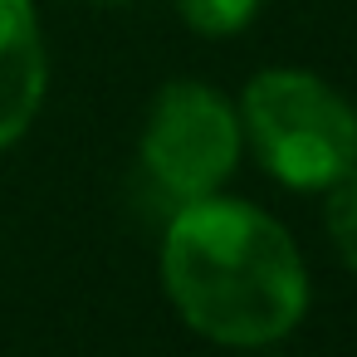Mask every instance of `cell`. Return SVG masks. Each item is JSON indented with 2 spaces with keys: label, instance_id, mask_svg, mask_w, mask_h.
<instances>
[{
  "label": "cell",
  "instance_id": "cell-1",
  "mask_svg": "<svg viewBox=\"0 0 357 357\" xmlns=\"http://www.w3.org/2000/svg\"><path fill=\"white\" fill-rule=\"evenodd\" d=\"M162 289L176 313L211 342L264 347L298 328L308 269L294 235L225 196L186 201L162 240Z\"/></svg>",
  "mask_w": 357,
  "mask_h": 357
},
{
  "label": "cell",
  "instance_id": "cell-2",
  "mask_svg": "<svg viewBox=\"0 0 357 357\" xmlns=\"http://www.w3.org/2000/svg\"><path fill=\"white\" fill-rule=\"evenodd\" d=\"M240 132L264 172L294 191H328L347 167H357L352 108L303 69L255 74L240 98Z\"/></svg>",
  "mask_w": 357,
  "mask_h": 357
},
{
  "label": "cell",
  "instance_id": "cell-4",
  "mask_svg": "<svg viewBox=\"0 0 357 357\" xmlns=\"http://www.w3.org/2000/svg\"><path fill=\"white\" fill-rule=\"evenodd\" d=\"M45 40L30 0H0V147L25 137L45 103Z\"/></svg>",
  "mask_w": 357,
  "mask_h": 357
},
{
  "label": "cell",
  "instance_id": "cell-5",
  "mask_svg": "<svg viewBox=\"0 0 357 357\" xmlns=\"http://www.w3.org/2000/svg\"><path fill=\"white\" fill-rule=\"evenodd\" d=\"M328 240L337 250V259L347 269H357V167H347L333 186H328V211H323Z\"/></svg>",
  "mask_w": 357,
  "mask_h": 357
},
{
  "label": "cell",
  "instance_id": "cell-3",
  "mask_svg": "<svg viewBox=\"0 0 357 357\" xmlns=\"http://www.w3.org/2000/svg\"><path fill=\"white\" fill-rule=\"evenodd\" d=\"M240 142V113L215 89L167 84L142 128V167L162 191L201 201L215 196V186L235 172Z\"/></svg>",
  "mask_w": 357,
  "mask_h": 357
},
{
  "label": "cell",
  "instance_id": "cell-6",
  "mask_svg": "<svg viewBox=\"0 0 357 357\" xmlns=\"http://www.w3.org/2000/svg\"><path fill=\"white\" fill-rule=\"evenodd\" d=\"M176 10L196 35L220 40V35H235V30H245L255 20L259 0H176Z\"/></svg>",
  "mask_w": 357,
  "mask_h": 357
},
{
  "label": "cell",
  "instance_id": "cell-7",
  "mask_svg": "<svg viewBox=\"0 0 357 357\" xmlns=\"http://www.w3.org/2000/svg\"><path fill=\"white\" fill-rule=\"evenodd\" d=\"M352 118H357V108H352Z\"/></svg>",
  "mask_w": 357,
  "mask_h": 357
}]
</instances>
